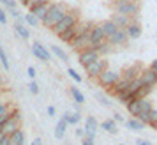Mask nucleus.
Here are the masks:
<instances>
[{
  "label": "nucleus",
  "mask_w": 157,
  "mask_h": 145,
  "mask_svg": "<svg viewBox=\"0 0 157 145\" xmlns=\"http://www.w3.org/2000/svg\"><path fill=\"white\" fill-rule=\"evenodd\" d=\"M9 108H11V106H9L7 103L0 101V115H2V113H6V112H9Z\"/></svg>",
  "instance_id": "nucleus-43"
},
{
  "label": "nucleus",
  "mask_w": 157,
  "mask_h": 145,
  "mask_svg": "<svg viewBox=\"0 0 157 145\" xmlns=\"http://www.w3.org/2000/svg\"><path fill=\"white\" fill-rule=\"evenodd\" d=\"M141 71H143L141 64H132V65H129V67H125V69H124V72H122L120 76L131 81V80H134V78H138Z\"/></svg>",
  "instance_id": "nucleus-16"
},
{
  "label": "nucleus",
  "mask_w": 157,
  "mask_h": 145,
  "mask_svg": "<svg viewBox=\"0 0 157 145\" xmlns=\"http://www.w3.org/2000/svg\"><path fill=\"white\" fill-rule=\"evenodd\" d=\"M102 129L104 131H108L109 135H117L118 133V127H117V122H115L113 119H108V120H102Z\"/></svg>",
  "instance_id": "nucleus-23"
},
{
  "label": "nucleus",
  "mask_w": 157,
  "mask_h": 145,
  "mask_svg": "<svg viewBox=\"0 0 157 145\" xmlns=\"http://www.w3.org/2000/svg\"><path fill=\"white\" fill-rule=\"evenodd\" d=\"M67 11H69V7H67L65 4L51 2L50 7H48V13H46V18L43 20V25L44 27H48V29H51L53 25H57V23L67 14Z\"/></svg>",
  "instance_id": "nucleus-2"
},
{
  "label": "nucleus",
  "mask_w": 157,
  "mask_h": 145,
  "mask_svg": "<svg viewBox=\"0 0 157 145\" xmlns=\"http://www.w3.org/2000/svg\"><path fill=\"white\" fill-rule=\"evenodd\" d=\"M76 136L83 138V136H85V129H76Z\"/></svg>",
  "instance_id": "nucleus-51"
},
{
  "label": "nucleus",
  "mask_w": 157,
  "mask_h": 145,
  "mask_svg": "<svg viewBox=\"0 0 157 145\" xmlns=\"http://www.w3.org/2000/svg\"><path fill=\"white\" fill-rule=\"evenodd\" d=\"M37 2H39V0H21V4L27 6V7H29V6H34V4H37Z\"/></svg>",
  "instance_id": "nucleus-45"
},
{
  "label": "nucleus",
  "mask_w": 157,
  "mask_h": 145,
  "mask_svg": "<svg viewBox=\"0 0 157 145\" xmlns=\"http://www.w3.org/2000/svg\"><path fill=\"white\" fill-rule=\"evenodd\" d=\"M50 0H39L37 4H34V6H29L30 9V14L36 16L37 22L43 23V20L46 18V13H48V7H50Z\"/></svg>",
  "instance_id": "nucleus-6"
},
{
  "label": "nucleus",
  "mask_w": 157,
  "mask_h": 145,
  "mask_svg": "<svg viewBox=\"0 0 157 145\" xmlns=\"http://www.w3.org/2000/svg\"><path fill=\"white\" fill-rule=\"evenodd\" d=\"M71 96H72V99H74L76 104H83L85 103V96H83V92L78 87H71Z\"/></svg>",
  "instance_id": "nucleus-25"
},
{
  "label": "nucleus",
  "mask_w": 157,
  "mask_h": 145,
  "mask_svg": "<svg viewBox=\"0 0 157 145\" xmlns=\"http://www.w3.org/2000/svg\"><path fill=\"white\" fill-rule=\"evenodd\" d=\"M106 41L115 48V46H125L127 41H129V37H127V34H125V30L124 29H117L111 36L108 37Z\"/></svg>",
  "instance_id": "nucleus-9"
},
{
  "label": "nucleus",
  "mask_w": 157,
  "mask_h": 145,
  "mask_svg": "<svg viewBox=\"0 0 157 145\" xmlns=\"http://www.w3.org/2000/svg\"><path fill=\"white\" fill-rule=\"evenodd\" d=\"M125 127L131 129V131H143V129H145V124L140 122L136 117H131L129 120H125Z\"/></svg>",
  "instance_id": "nucleus-20"
},
{
  "label": "nucleus",
  "mask_w": 157,
  "mask_h": 145,
  "mask_svg": "<svg viewBox=\"0 0 157 145\" xmlns=\"http://www.w3.org/2000/svg\"><path fill=\"white\" fill-rule=\"evenodd\" d=\"M117 99L122 103V104H129L131 101H134V99H138V97H134V96H131L127 92V90H124V92H120V94L117 96Z\"/></svg>",
  "instance_id": "nucleus-28"
},
{
  "label": "nucleus",
  "mask_w": 157,
  "mask_h": 145,
  "mask_svg": "<svg viewBox=\"0 0 157 145\" xmlns=\"http://www.w3.org/2000/svg\"><path fill=\"white\" fill-rule=\"evenodd\" d=\"M0 133H2V126H0Z\"/></svg>",
  "instance_id": "nucleus-56"
},
{
  "label": "nucleus",
  "mask_w": 157,
  "mask_h": 145,
  "mask_svg": "<svg viewBox=\"0 0 157 145\" xmlns=\"http://www.w3.org/2000/svg\"><path fill=\"white\" fill-rule=\"evenodd\" d=\"M88 39H90V48L95 50L99 44H102L106 41V36H104V32L101 29V25H92V29L88 32Z\"/></svg>",
  "instance_id": "nucleus-7"
},
{
  "label": "nucleus",
  "mask_w": 157,
  "mask_h": 145,
  "mask_svg": "<svg viewBox=\"0 0 157 145\" xmlns=\"http://www.w3.org/2000/svg\"><path fill=\"white\" fill-rule=\"evenodd\" d=\"M150 69H152V71H154V72L157 74V58L154 60V62H152V64H150Z\"/></svg>",
  "instance_id": "nucleus-48"
},
{
  "label": "nucleus",
  "mask_w": 157,
  "mask_h": 145,
  "mask_svg": "<svg viewBox=\"0 0 157 145\" xmlns=\"http://www.w3.org/2000/svg\"><path fill=\"white\" fill-rule=\"evenodd\" d=\"M7 145H18V143H16L14 140H13V138H11V140H9V143H7Z\"/></svg>",
  "instance_id": "nucleus-54"
},
{
  "label": "nucleus",
  "mask_w": 157,
  "mask_h": 145,
  "mask_svg": "<svg viewBox=\"0 0 157 145\" xmlns=\"http://www.w3.org/2000/svg\"><path fill=\"white\" fill-rule=\"evenodd\" d=\"M65 119H67V124H71V126H76V124L81 120V115H79V112H74V113H65Z\"/></svg>",
  "instance_id": "nucleus-31"
},
{
  "label": "nucleus",
  "mask_w": 157,
  "mask_h": 145,
  "mask_svg": "<svg viewBox=\"0 0 157 145\" xmlns=\"http://www.w3.org/2000/svg\"><path fill=\"white\" fill-rule=\"evenodd\" d=\"M48 115L55 117V115H57V108H55V106H48Z\"/></svg>",
  "instance_id": "nucleus-47"
},
{
  "label": "nucleus",
  "mask_w": 157,
  "mask_h": 145,
  "mask_svg": "<svg viewBox=\"0 0 157 145\" xmlns=\"http://www.w3.org/2000/svg\"><path fill=\"white\" fill-rule=\"evenodd\" d=\"M101 29H102V32H104V36H106V39H108V37L117 30V25H115L111 20H104V22L101 23Z\"/></svg>",
  "instance_id": "nucleus-22"
},
{
  "label": "nucleus",
  "mask_w": 157,
  "mask_h": 145,
  "mask_svg": "<svg viewBox=\"0 0 157 145\" xmlns=\"http://www.w3.org/2000/svg\"><path fill=\"white\" fill-rule=\"evenodd\" d=\"M11 138H13L18 145H25V143H27V136H25V131H23V129H18Z\"/></svg>",
  "instance_id": "nucleus-29"
},
{
  "label": "nucleus",
  "mask_w": 157,
  "mask_h": 145,
  "mask_svg": "<svg viewBox=\"0 0 157 145\" xmlns=\"http://www.w3.org/2000/svg\"><path fill=\"white\" fill-rule=\"evenodd\" d=\"M29 90H30V92H32L34 96H36V94H39V85H37L36 81L32 80V81L29 83Z\"/></svg>",
  "instance_id": "nucleus-39"
},
{
  "label": "nucleus",
  "mask_w": 157,
  "mask_h": 145,
  "mask_svg": "<svg viewBox=\"0 0 157 145\" xmlns=\"http://www.w3.org/2000/svg\"><path fill=\"white\" fill-rule=\"evenodd\" d=\"M69 124H67V119H65V113L62 115V119L58 120V124H57V127H55V138L57 140H62L64 138V135H65V127H67Z\"/></svg>",
  "instance_id": "nucleus-19"
},
{
  "label": "nucleus",
  "mask_w": 157,
  "mask_h": 145,
  "mask_svg": "<svg viewBox=\"0 0 157 145\" xmlns=\"http://www.w3.org/2000/svg\"><path fill=\"white\" fill-rule=\"evenodd\" d=\"M0 4H4V7L16 9V0H0Z\"/></svg>",
  "instance_id": "nucleus-38"
},
{
  "label": "nucleus",
  "mask_w": 157,
  "mask_h": 145,
  "mask_svg": "<svg viewBox=\"0 0 157 145\" xmlns=\"http://www.w3.org/2000/svg\"><path fill=\"white\" fill-rule=\"evenodd\" d=\"M32 55L39 60H44V62H48L51 58V53L46 50V46L41 43H32Z\"/></svg>",
  "instance_id": "nucleus-12"
},
{
  "label": "nucleus",
  "mask_w": 157,
  "mask_h": 145,
  "mask_svg": "<svg viewBox=\"0 0 157 145\" xmlns=\"http://www.w3.org/2000/svg\"><path fill=\"white\" fill-rule=\"evenodd\" d=\"M136 143H138V145H152V143L148 142V140H138Z\"/></svg>",
  "instance_id": "nucleus-52"
},
{
  "label": "nucleus",
  "mask_w": 157,
  "mask_h": 145,
  "mask_svg": "<svg viewBox=\"0 0 157 145\" xmlns=\"http://www.w3.org/2000/svg\"><path fill=\"white\" fill-rule=\"evenodd\" d=\"M9 113H11V117H9L7 122L2 126V133H4L6 136H13L18 129H21V127H20L21 115H20V112H18V110H9Z\"/></svg>",
  "instance_id": "nucleus-4"
},
{
  "label": "nucleus",
  "mask_w": 157,
  "mask_h": 145,
  "mask_svg": "<svg viewBox=\"0 0 157 145\" xmlns=\"http://www.w3.org/2000/svg\"><path fill=\"white\" fill-rule=\"evenodd\" d=\"M97 58H101V55L97 53L95 50H92V48H86V50L79 51V64L83 65V67H86V65H90L92 62H95Z\"/></svg>",
  "instance_id": "nucleus-10"
},
{
  "label": "nucleus",
  "mask_w": 157,
  "mask_h": 145,
  "mask_svg": "<svg viewBox=\"0 0 157 145\" xmlns=\"http://www.w3.org/2000/svg\"><path fill=\"white\" fill-rule=\"evenodd\" d=\"M97 99H99V103H101V104H104V106H109V104H111L106 97H101V96H97Z\"/></svg>",
  "instance_id": "nucleus-46"
},
{
  "label": "nucleus",
  "mask_w": 157,
  "mask_h": 145,
  "mask_svg": "<svg viewBox=\"0 0 157 145\" xmlns=\"http://www.w3.org/2000/svg\"><path fill=\"white\" fill-rule=\"evenodd\" d=\"M51 53H53V55H55L57 58H60L62 62H67V60H69L67 53H65V51L62 50V48H58L57 44H51Z\"/></svg>",
  "instance_id": "nucleus-26"
},
{
  "label": "nucleus",
  "mask_w": 157,
  "mask_h": 145,
  "mask_svg": "<svg viewBox=\"0 0 157 145\" xmlns=\"http://www.w3.org/2000/svg\"><path fill=\"white\" fill-rule=\"evenodd\" d=\"M140 80L143 81V85H148V87L154 88L157 85V74L148 67V69H143V71L140 72Z\"/></svg>",
  "instance_id": "nucleus-13"
},
{
  "label": "nucleus",
  "mask_w": 157,
  "mask_h": 145,
  "mask_svg": "<svg viewBox=\"0 0 157 145\" xmlns=\"http://www.w3.org/2000/svg\"><path fill=\"white\" fill-rule=\"evenodd\" d=\"M23 20H25V22L29 23L30 27H36V25H39V22L36 20V16H32L30 13H29V14H25V16H23Z\"/></svg>",
  "instance_id": "nucleus-36"
},
{
  "label": "nucleus",
  "mask_w": 157,
  "mask_h": 145,
  "mask_svg": "<svg viewBox=\"0 0 157 145\" xmlns=\"http://www.w3.org/2000/svg\"><path fill=\"white\" fill-rule=\"evenodd\" d=\"M141 87H143V81L140 80V76H138V78H134V80H131V81H129L127 92H129L131 96H134V97H136V94H138V90H140Z\"/></svg>",
  "instance_id": "nucleus-21"
},
{
  "label": "nucleus",
  "mask_w": 157,
  "mask_h": 145,
  "mask_svg": "<svg viewBox=\"0 0 157 145\" xmlns=\"http://www.w3.org/2000/svg\"><path fill=\"white\" fill-rule=\"evenodd\" d=\"M129 87V80H125V78H120V80L115 83L113 87H109L108 90H109V94H113V96H118L120 92H124V90H127Z\"/></svg>",
  "instance_id": "nucleus-18"
},
{
  "label": "nucleus",
  "mask_w": 157,
  "mask_h": 145,
  "mask_svg": "<svg viewBox=\"0 0 157 145\" xmlns=\"http://www.w3.org/2000/svg\"><path fill=\"white\" fill-rule=\"evenodd\" d=\"M27 74H29L30 80H34V78H36V74H37V72H36V67H34V65H30L29 69H27Z\"/></svg>",
  "instance_id": "nucleus-41"
},
{
  "label": "nucleus",
  "mask_w": 157,
  "mask_h": 145,
  "mask_svg": "<svg viewBox=\"0 0 157 145\" xmlns=\"http://www.w3.org/2000/svg\"><path fill=\"white\" fill-rule=\"evenodd\" d=\"M104 69H108V60H106V58H97L95 62H92L90 65H86V67H85L88 78H97Z\"/></svg>",
  "instance_id": "nucleus-8"
},
{
  "label": "nucleus",
  "mask_w": 157,
  "mask_h": 145,
  "mask_svg": "<svg viewBox=\"0 0 157 145\" xmlns=\"http://www.w3.org/2000/svg\"><path fill=\"white\" fill-rule=\"evenodd\" d=\"M111 50H113V46L108 43V41H104L102 44H99V46L95 48V51H97L99 55H108V53H111Z\"/></svg>",
  "instance_id": "nucleus-30"
},
{
  "label": "nucleus",
  "mask_w": 157,
  "mask_h": 145,
  "mask_svg": "<svg viewBox=\"0 0 157 145\" xmlns=\"http://www.w3.org/2000/svg\"><path fill=\"white\" fill-rule=\"evenodd\" d=\"M148 126H152V127H157V110L152 108L148 112Z\"/></svg>",
  "instance_id": "nucleus-34"
},
{
  "label": "nucleus",
  "mask_w": 157,
  "mask_h": 145,
  "mask_svg": "<svg viewBox=\"0 0 157 145\" xmlns=\"http://www.w3.org/2000/svg\"><path fill=\"white\" fill-rule=\"evenodd\" d=\"M152 92V87H148V85H143L140 90H138V94H136V97L138 99H143V97H147V96Z\"/></svg>",
  "instance_id": "nucleus-35"
},
{
  "label": "nucleus",
  "mask_w": 157,
  "mask_h": 145,
  "mask_svg": "<svg viewBox=\"0 0 157 145\" xmlns=\"http://www.w3.org/2000/svg\"><path fill=\"white\" fill-rule=\"evenodd\" d=\"M111 6H113L115 13H120L124 16H129L131 20L134 16H140L141 11V4L140 0H111Z\"/></svg>",
  "instance_id": "nucleus-1"
},
{
  "label": "nucleus",
  "mask_w": 157,
  "mask_h": 145,
  "mask_svg": "<svg viewBox=\"0 0 157 145\" xmlns=\"http://www.w3.org/2000/svg\"><path fill=\"white\" fill-rule=\"evenodd\" d=\"M9 117H11V113H9V112L2 113V115H0V126H4V124L7 122V120H9Z\"/></svg>",
  "instance_id": "nucleus-42"
},
{
  "label": "nucleus",
  "mask_w": 157,
  "mask_h": 145,
  "mask_svg": "<svg viewBox=\"0 0 157 145\" xmlns=\"http://www.w3.org/2000/svg\"><path fill=\"white\" fill-rule=\"evenodd\" d=\"M109 20H111V22H113L115 25H117V29H125L129 23H131V18H129V16L120 14V13H113Z\"/></svg>",
  "instance_id": "nucleus-17"
},
{
  "label": "nucleus",
  "mask_w": 157,
  "mask_h": 145,
  "mask_svg": "<svg viewBox=\"0 0 157 145\" xmlns=\"http://www.w3.org/2000/svg\"><path fill=\"white\" fill-rule=\"evenodd\" d=\"M85 136H90V138H95V133H97V129H99V122H97V119L92 115L86 117L85 120Z\"/></svg>",
  "instance_id": "nucleus-14"
},
{
  "label": "nucleus",
  "mask_w": 157,
  "mask_h": 145,
  "mask_svg": "<svg viewBox=\"0 0 157 145\" xmlns=\"http://www.w3.org/2000/svg\"><path fill=\"white\" fill-rule=\"evenodd\" d=\"M88 32H90V30H88ZM88 32H86V34H79V36H76L69 44H71V46H72V48H74L76 51H83V50H86V48H90Z\"/></svg>",
  "instance_id": "nucleus-11"
},
{
  "label": "nucleus",
  "mask_w": 157,
  "mask_h": 145,
  "mask_svg": "<svg viewBox=\"0 0 157 145\" xmlns=\"http://www.w3.org/2000/svg\"><path fill=\"white\" fill-rule=\"evenodd\" d=\"M122 76H120V72L118 71H115V69H104V71L101 72L99 76H97V81H99V85L101 87H104V88H109V87H113L117 81L120 80Z\"/></svg>",
  "instance_id": "nucleus-5"
},
{
  "label": "nucleus",
  "mask_w": 157,
  "mask_h": 145,
  "mask_svg": "<svg viewBox=\"0 0 157 145\" xmlns=\"http://www.w3.org/2000/svg\"><path fill=\"white\" fill-rule=\"evenodd\" d=\"M124 30H125L127 37H129V39H132V41H134V39H140V37H141V32H143L141 25H140L138 22H132V20H131V23H129Z\"/></svg>",
  "instance_id": "nucleus-15"
},
{
  "label": "nucleus",
  "mask_w": 157,
  "mask_h": 145,
  "mask_svg": "<svg viewBox=\"0 0 157 145\" xmlns=\"http://www.w3.org/2000/svg\"><path fill=\"white\" fill-rule=\"evenodd\" d=\"M0 23L2 25L7 23V13H6V9H2V6H0Z\"/></svg>",
  "instance_id": "nucleus-40"
},
{
  "label": "nucleus",
  "mask_w": 157,
  "mask_h": 145,
  "mask_svg": "<svg viewBox=\"0 0 157 145\" xmlns=\"http://www.w3.org/2000/svg\"><path fill=\"white\" fill-rule=\"evenodd\" d=\"M58 37L64 41V43H71L72 39L76 37V29L74 27H71V29H67V30H64L62 34H58Z\"/></svg>",
  "instance_id": "nucleus-24"
},
{
  "label": "nucleus",
  "mask_w": 157,
  "mask_h": 145,
  "mask_svg": "<svg viewBox=\"0 0 157 145\" xmlns=\"http://www.w3.org/2000/svg\"><path fill=\"white\" fill-rule=\"evenodd\" d=\"M113 120H115V122H124V119H122V115H118V113H117V115L113 117Z\"/></svg>",
  "instance_id": "nucleus-53"
},
{
  "label": "nucleus",
  "mask_w": 157,
  "mask_h": 145,
  "mask_svg": "<svg viewBox=\"0 0 157 145\" xmlns=\"http://www.w3.org/2000/svg\"><path fill=\"white\" fill-rule=\"evenodd\" d=\"M9 140H11V136H4L2 140H0V145H7V143H9Z\"/></svg>",
  "instance_id": "nucleus-50"
},
{
  "label": "nucleus",
  "mask_w": 157,
  "mask_h": 145,
  "mask_svg": "<svg viewBox=\"0 0 157 145\" xmlns=\"http://www.w3.org/2000/svg\"><path fill=\"white\" fill-rule=\"evenodd\" d=\"M0 64L4 65V69H6V71L11 69V65H9V58H7V55H6L4 48H2V44H0Z\"/></svg>",
  "instance_id": "nucleus-33"
},
{
  "label": "nucleus",
  "mask_w": 157,
  "mask_h": 145,
  "mask_svg": "<svg viewBox=\"0 0 157 145\" xmlns=\"http://www.w3.org/2000/svg\"><path fill=\"white\" fill-rule=\"evenodd\" d=\"M78 22H79L78 13L69 9V11H67V14H65L64 18H62V20L57 23V25H53V27H51V30H53V32H55V34L58 36V34H62L64 30H67V29H71V27H74V25H76Z\"/></svg>",
  "instance_id": "nucleus-3"
},
{
  "label": "nucleus",
  "mask_w": 157,
  "mask_h": 145,
  "mask_svg": "<svg viewBox=\"0 0 157 145\" xmlns=\"http://www.w3.org/2000/svg\"><path fill=\"white\" fill-rule=\"evenodd\" d=\"M81 140H83V142H81V143H83V145H94V140H95V138H90V136H83V138H81Z\"/></svg>",
  "instance_id": "nucleus-44"
},
{
  "label": "nucleus",
  "mask_w": 157,
  "mask_h": 145,
  "mask_svg": "<svg viewBox=\"0 0 157 145\" xmlns=\"http://www.w3.org/2000/svg\"><path fill=\"white\" fill-rule=\"evenodd\" d=\"M30 145H43V140H41V138H34Z\"/></svg>",
  "instance_id": "nucleus-49"
},
{
  "label": "nucleus",
  "mask_w": 157,
  "mask_h": 145,
  "mask_svg": "<svg viewBox=\"0 0 157 145\" xmlns=\"http://www.w3.org/2000/svg\"><path fill=\"white\" fill-rule=\"evenodd\" d=\"M6 136V135H4V133H0V140H2V138Z\"/></svg>",
  "instance_id": "nucleus-55"
},
{
  "label": "nucleus",
  "mask_w": 157,
  "mask_h": 145,
  "mask_svg": "<svg viewBox=\"0 0 157 145\" xmlns=\"http://www.w3.org/2000/svg\"><path fill=\"white\" fill-rule=\"evenodd\" d=\"M67 74H69V76H71V78H72L74 81H78V83H79L81 80H83V78H81V74H78V72L74 71L72 67H69V69H67Z\"/></svg>",
  "instance_id": "nucleus-37"
},
{
  "label": "nucleus",
  "mask_w": 157,
  "mask_h": 145,
  "mask_svg": "<svg viewBox=\"0 0 157 145\" xmlns=\"http://www.w3.org/2000/svg\"><path fill=\"white\" fill-rule=\"evenodd\" d=\"M14 30H16V36H20L21 39H29L30 37V32H29V29H27L25 25H16Z\"/></svg>",
  "instance_id": "nucleus-32"
},
{
  "label": "nucleus",
  "mask_w": 157,
  "mask_h": 145,
  "mask_svg": "<svg viewBox=\"0 0 157 145\" xmlns=\"http://www.w3.org/2000/svg\"><path fill=\"white\" fill-rule=\"evenodd\" d=\"M127 106V112L131 117H136L138 113H140V99H134V101H131L129 104H125Z\"/></svg>",
  "instance_id": "nucleus-27"
}]
</instances>
